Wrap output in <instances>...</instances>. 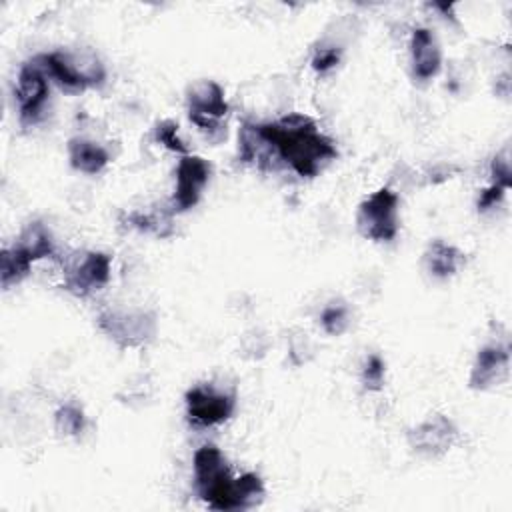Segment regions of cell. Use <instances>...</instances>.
Returning <instances> with one entry per match:
<instances>
[{"mask_svg":"<svg viewBox=\"0 0 512 512\" xmlns=\"http://www.w3.org/2000/svg\"><path fill=\"white\" fill-rule=\"evenodd\" d=\"M260 134L286 166L302 178H314L338 156L334 142L306 114H286L276 122L258 124Z\"/></svg>","mask_w":512,"mask_h":512,"instance_id":"6da1fadb","label":"cell"},{"mask_svg":"<svg viewBox=\"0 0 512 512\" xmlns=\"http://www.w3.org/2000/svg\"><path fill=\"white\" fill-rule=\"evenodd\" d=\"M44 70L64 88L84 90L100 86L106 80L104 64L90 50H56L38 58Z\"/></svg>","mask_w":512,"mask_h":512,"instance_id":"7a4b0ae2","label":"cell"},{"mask_svg":"<svg viewBox=\"0 0 512 512\" xmlns=\"http://www.w3.org/2000/svg\"><path fill=\"white\" fill-rule=\"evenodd\" d=\"M358 232L372 242H390L398 234V194L380 188L368 196L356 212Z\"/></svg>","mask_w":512,"mask_h":512,"instance_id":"3957f363","label":"cell"},{"mask_svg":"<svg viewBox=\"0 0 512 512\" xmlns=\"http://www.w3.org/2000/svg\"><path fill=\"white\" fill-rule=\"evenodd\" d=\"M98 328L120 348H136L156 334V316L146 310H104Z\"/></svg>","mask_w":512,"mask_h":512,"instance_id":"277c9868","label":"cell"},{"mask_svg":"<svg viewBox=\"0 0 512 512\" xmlns=\"http://www.w3.org/2000/svg\"><path fill=\"white\" fill-rule=\"evenodd\" d=\"M190 120L214 138V132L222 134V118L228 114V102L224 90L214 80H198L188 86L186 92ZM216 140V138H214Z\"/></svg>","mask_w":512,"mask_h":512,"instance_id":"5b68a950","label":"cell"},{"mask_svg":"<svg viewBox=\"0 0 512 512\" xmlns=\"http://www.w3.org/2000/svg\"><path fill=\"white\" fill-rule=\"evenodd\" d=\"M186 402V416L192 426L208 428L226 422L236 406L232 394L216 390L210 384L194 386L184 396Z\"/></svg>","mask_w":512,"mask_h":512,"instance_id":"8992f818","label":"cell"},{"mask_svg":"<svg viewBox=\"0 0 512 512\" xmlns=\"http://www.w3.org/2000/svg\"><path fill=\"white\" fill-rule=\"evenodd\" d=\"M48 100V80L46 70L38 60L26 62L16 80V102L22 124H36L42 118Z\"/></svg>","mask_w":512,"mask_h":512,"instance_id":"52a82bcc","label":"cell"},{"mask_svg":"<svg viewBox=\"0 0 512 512\" xmlns=\"http://www.w3.org/2000/svg\"><path fill=\"white\" fill-rule=\"evenodd\" d=\"M212 166L208 160L186 154L176 166V186L172 194V212H186L194 208L202 196L204 186L208 184Z\"/></svg>","mask_w":512,"mask_h":512,"instance_id":"ba28073f","label":"cell"},{"mask_svg":"<svg viewBox=\"0 0 512 512\" xmlns=\"http://www.w3.org/2000/svg\"><path fill=\"white\" fill-rule=\"evenodd\" d=\"M110 256L104 252H84L66 268L64 288L74 296H88L110 280Z\"/></svg>","mask_w":512,"mask_h":512,"instance_id":"9c48e42d","label":"cell"},{"mask_svg":"<svg viewBox=\"0 0 512 512\" xmlns=\"http://www.w3.org/2000/svg\"><path fill=\"white\" fill-rule=\"evenodd\" d=\"M458 438L454 422L444 414H430L408 432V444L414 452L436 458L446 454Z\"/></svg>","mask_w":512,"mask_h":512,"instance_id":"30bf717a","label":"cell"},{"mask_svg":"<svg viewBox=\"0 0 512 512\" xmlns=\"http://www.w3.org/2000/svg\"><path fill=\"white\" fill-rule=\"evenodd\" d=\"M508 366H510V352L506 346L488 344L480 348L472 364V372L468 380L470 388L488 390L500 384L508 374Z\"/></svg>","mask_w":512,"mask_h":512,"instance_id":"8fae6325","label":"cell"},{"mask_svg":"<svg viewBox=\"0 0 512 512\" xmlns=\"http://www.w3.org/2000/svg\"><path fill=\"white\" fill-rule=\"evenodd\" d=\"M410 58H412V76L420 82L434 78L442 66V52L428 28H416L410 40Z\"/></svg>","mask_w":512,"mask_h":512,"instance_id":"7c38bea8","label":"cell"},{"mask_svg":"<svg viewBox=\"0 0 512 512\" xmlns=\"http://www.w3.org/2000/svg\"><path fill=\"white\" fill-rule=\"evenodd\" d=\"M192 468H194V484L198 494L210 488L212 484H216L226 474H230V468L226 466L222 452L214 444H204L194 452Z\"/></svg>","mask_w":512,"mask_h":512,"instance_id":"4fadbf2b","label":"cell"},{"mask_svg":"<svg viewBox=\"0 0 512 512\" xmlns=\"http://www.w3.org/2000/svg\"><path fill=\"white\" fill-rule=\"evenodd\" d=\"M68 160H70V166L78 172L98 174L106 168L110 156L94 140L72 138V140H68Z\"/></svg>","mask_w":512,"mask_h":512,"instance_id":"5bb4252c","label":"cell"},{"mask_svg":"<svg viewBox=\"0 0 512 512\" xmlns=\"http://www.w3.org/2000/svg\"><path fill=\"white\" fill-rule=\"evenodd\" d=\"M424 262L432 276L450 278L462 268V264L466 262V256L456 246L436 238L428 244L424 252Z\"/></svg>","mask_w":512,"mask_h":512,"instance_id":"9a60e30c","label":"cell"},{"mask_svg":"<svg viewBox=\"0 0 512 512\" xmlns=\"http://www.w3.org/2000/svg\"><path fill=\"white\" fill-rule=\"evenodd\" d=\"M16 246L32 260H42V258H54L56 250H54V242H52V234L50 230L34 220V222H28L16 242Z\"/></svg>","mask_w":512,"mask_h":512,"instance_id":"2e32d148","label":"cell"},{"mask_svg":"<svg viewBox=\"0 0 512 512\" xmlns=\"http://www.w3.org/2000/svg\"><path fill=\"white\" fill-rule=\"evenodd\" d=\"M34 262L14 244L12 248H4L0 254V282L4 288L18 284L22 278L28 276L30 266Z\"/></svg>","mask_w":512,"mask_h":512,"instance_id":"e0dca14e","label":"cell"},{"mask_svg":"<svg viewBox=\"0 0 512 512\" xmlns=\"http://www.w3.org/2000/svg\"><path fill=\"white\" fill-rule=\"evenodd\" d=\"M54 428L60 436H78L84 430V412L80 406L68 402L62 404L54 414Z\"/></svg>","mask_w":512,"mask_h":512,"instance_id":"ac0fdd59","label":"cell"},{"mask_svg":"<svg viewBox=\"0 0 512 512\" xmlns=\"http://www.w3.org/2000/svg\"><path fill=\"white\" fill-rule=\"evenodd\" d=\"M320 324L322 328L330 334V336H340L342 332H346L348 324H350V314H348V306L346 304H328L322 314H320Z\"/></svg>","mask_w":512,"mask_h":512,"instance_id":"d6986e66","label":"cell"},{"mask_svg":"<svg viewBox=\"0 0 512 512\" xmlns=\"http://www.w3.org/2000/svg\"><path fill=\"white\" fill-rule=\"evenodd\" d=\"M156 140L168 148L170 152H176V154H190L188 152V146L184 144V140L178 136V124L174 120H162L156 124Z\"/></svg>","mask_w":512,"mask_h":512,"instance_id":"ffe728a7","label":"cell"},{"mask_svg":"<svg viewBox=\"0 0 512 512\" xmlns=\"http://www.w3.org/2000/svg\"><path fill=\"white\" fill-rule=\"evenodd\" d=\"M384 374H386V366L382 362L380 356L370 354L362 366V384L366 390L376 392L384 386Z\"/></svg>","mask_w":512,"mask_h":512,"instance_id":"44dd1931","label":"cell"},{"mask_svg":"<svg viewBox=\"0 0 512 512\" xmlns=\"http://www.w3.org/2000/svg\"><path fill=\"white\" fill-rule=\"evenodd\" d=\"M490 174H492V184L502 186L508 190L512 186V166H510V150L504 148L498 152L490 164Z\"/></svg>","mask_w":512,"mask_h":512,"instance_id":"7402d4cb","label":"cell"},{"mask_svg":"<svg viewBox=\"0 0 512 512\" xmlns=\"http://www.w3.org/2000/svg\"><path fill=\"white\" fill-rule=\"evenodd\" d=\"M340 54L342 48L330 44V46H320L316 48L314 56H312V68L316 72H328L330 68H334L340 62Z\"/></svg>","mask_w":512,"mask_h":512,"instance_id":"603a6c76","label":"cell"},{"mask_svg":"<svg viewBox=\"0 0 512 512\" xmlns=\"http://www.w3.org/2000/svg\"><path fill=\"white\" fill-rule=\"evenodd\" d=\"M504 192L506 190L502 186H496V184H490L488 188H484L480 192V198H478V210L486 212V210L494 208L496 204H500L502 198H504Z\"/></svg>","mask_w":512,"mask_h":512,"instance_id":"cb8c5ba5","label":"cell"}]
</instances>
